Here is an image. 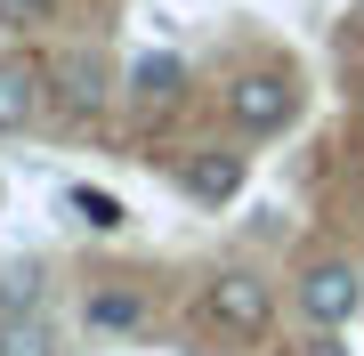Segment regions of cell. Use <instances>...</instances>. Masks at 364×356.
Listing matches in <instances>:
<instances>
[{
    "label": "cell",
    "instance_id": "6da1fadb",
    "mask_svg": "<svg viewBox=\"0 0 364 356\" xmlns=\"http://www.w3.org/2000/svg\"><path fill=\"white\" fill-rule=\"evenodd\" d=\"M227 122L243 138H284L299 122V73L291 65H251L227 81Z\"/></svg>",
    "mask_w": 364,
    "mask_h": 356
},
{
    "label": "cell",
    "instance_id": "ba28073f",
    "mask_svg": "<svg viewBox=\"0 0 364 356\" xmlns=\"http://www.w3.org/2000/svg\"><path fill=\"white\" fill-rule=\"evenodd\" d=\"M65 219L90 227V235H122V227H130V211H122L105 186H65Z\"/></svg>",
    "mask_w": 364,
    "mask_h": 356
},
{
    "label": "cell",
    "instance_id": "5b68a950",
    "mask_svg": "<svg viewBox=\"0 0 364 356\" xmlns=\"http://www.w3.org/2000/svg\"><path fill=\"white\" fill-rule=\"evenodd\" d=\"M41 114H49V65H33V57L0 49V138L33 130Z\"/></svg>",
    "mask_w": 364,
    "mask_h": 356
},
{
    "label": "cell",
    "instance_id": "9c48e42d",
    "mask_svg": "<svg viewBox=\"0 0 364 356\" xmlns=\"http://www.w3.org/2000/svg\"><path fill=\"white\" fill-rule=\"evenodd\" d=\"M0 356H65V348H57V324L25 308V316H0Z\"/></svg>",
    "mask_w": 364,
    "mask_h": 356
},
{
    "label": "cell",
    "instance_id": "7c38bea8",
    "mask_svg": "<svg viewBox=\"0 0 364 356\" xmlns=\"http://www.w3.org/2000/svg\"><path fill=\"white\" fill-rule=\"evenodd\" d=\"M65 16V0H0V25L9 33H41V25H57Z\"/></svg>",
    "mask_w": 364,
    "mask_h": 356
},
{
    "label": "cell",
    "instance_id": "52a82bcc",
    "mask_svg": "<svg viewBox=\"0 0 364 356\" xmlns=\"http://www.w3.org/2000/svg\"><path fill=\"white\" fill-rule=\"evenodd\" d=\"M130 97H138L146 114H154V106H178V97H186V57L178 49H146L138 65H130Z\"/></svg>",
    "mask_w": 364,
    "mask_h": 356
},
{
    "label": "cell",
    "instance_id": "30bf717a",
    "mask_svg": "<svg viewBox=\"0 0 364 356\" xmlns=\"http://www.w3.org/2000/svg\"><path fill=\"white\" fill-rule=\"evenodd\" d=\"M25 308H49V276H41V259H9L0 267V316H25Z\"/></svg>",
    "mask_w": 364,
    "mask_h": 356
},
{
    "label": "cell",
    "instance_id": "3957f363",
    "mask_svg": "<svg viewBox=\"0 0 364 356\" xmlns=\"http://www.w3.org/2000/svg\"><path fill=\"white\" fill-rule=\"evenodd\" d=\"M203 316L227 324V332H243V340H259L267 316H275V284L251 276V267H219V276L203 284Z\"/></svg>",
    "mask_w": 364,
    "mask_h": 356
},
{
    "label": "cell",
    "instance_id": "8992f818",
    "mask_svg": "<svg viewBox=\"0 0 364 356\" xmlns=\"http://www.w3.org/2000/svg\"><path fill=\"white\" fill-rule=\"evenodd\" d=\"M178 186L219 211V203L243 195V154H227V146H186V154H178Z\"/></svg>",
    "mask_w": 364,
    "mask_h": 356
},
{
    "label": "cell",
    "instance_id": "7a4b0ae2",
    "mask_svg": "<svg viewBox=\"0 0 364 356\" xmlns=\"http://www.w3.org/2000/svg\"><path fill=\"white\" fill-rule=\"evenodd\" d=\"M291 300H299V316H308L316 332H348V324H356V308H364V276H356V259L324 251V259L299 267Z\"/></svg>",
    "mask_w": 364,
    "mask_h": 356
},
{
    "label": "cell",
    "instance_id": "4fadbf2b",
    "mask_svg": "<svg viewBox=\"0 0 364 356\" xmlns=\"http://www.w3.org/2000/svg\"><path fill=\"white\" fill-rule=\"evenodd\" d=\"M308 356H348V348H340V340H332V332H324V340H316V348H308Z\"/></svg>",
    "mask_w": 364,
    "mask_h": 356
},
{
    "label": "cell",
    "instance_id": "277c9868",
    "mask_svg": "<svg viewBox=\"0 0 364 356\" xmlns=\"http://www.w3.org/2000/svg\"><path fill=\"white\" fill-rule=\"evenodd\" d=\"M105 97H114V90H105L97 49H65V57L49 65V114H57V122H73V130H81V122L105 114Z\"/></svg>",
    "mask_w": 364,
    "mask_h": 356
},
{
    "label": "cell",
    "instance_id": "8fae6325",
    "mask_svg": "<svg viewBox=\"0 0 364 356\" xmlns=\"http://www.w3.org/2000/svg\"><path fill=\"white\" fill-rule=\"evenodd\" d=\"M81 316H90L97 332H138V324H146V300H138V291H90Z\"/></svg>",
    "mask_w": 364,
    "mask_h": 356
}]
</instances>
